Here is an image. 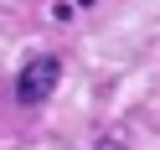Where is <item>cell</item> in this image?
Returning a JSON list of instances; mask_svg holds the SVG:
<instances>
[{
    "instance_id": "obj_2",
    "label": "cell",
    "mask_w": 160,
    "mask_h": 150,
    "mask_svg": "<svg viewBox=\"0 0 160 150\" xmlns=\"http://www.w3.org/2000/svg\"><path fill=\"white\" fill-rule=\"evenodd\" d=\"M98 150H124V145H119V140H98Z\"/></svg>"
},
{
    "instance_id": "obj_1",
    "label": "cell",
    "mask_w": 160,
    "mask_h": 150,
    "mask_svg": "<svg viewBox=\"0 0 160 150\" xmlns=\"http://www.w3.org/2000/svg\"><path fill=\"white\" fill-rule=\"evenodd\" d=\"M57 78H62V62L57 57H31L21 67V78H16V98L21 104H42V98L57 93Z\"/></svg>"
}]
</instances>
